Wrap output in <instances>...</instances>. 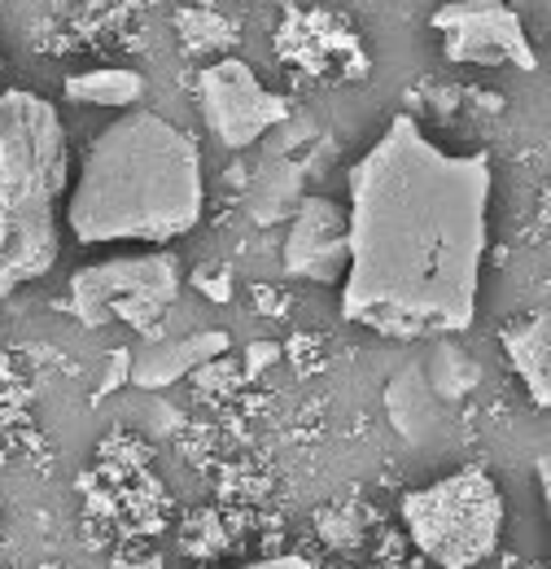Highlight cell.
Listing matches in <instances>:
<instances>
[{
  "label": "cell",
  "mask_w": 551,
  "mask_h": 569,
  "mask_svg": "<svg viewBox=\"0 0 551 569\" xmlns=\"http://www.w3.org/2000/svg\"><path fill=\"white\" fill-rule=\"evenodd\" d=\"M415 548L442 569H473L503 539V496L482 469L451 473L403 499Z\"/></svg>",
  "instance_id": "277c9868"
},
{
  "label": "cell",
  "mask_w": 551,
  "mask_h": 569,
  "mask_svg": "<svg viewBox=\"0 0 551 569\" xmlns=\"http://www.w3.org/2000/svg\"><path fill=\"white\" fill-rule=\"evenodd\" d=\"M345 184V320L381 338L464 333L490 250V153H451L412 114H394Z\"/></svg>",
  "instance_id": "6da1fadb"
},
{
  "label": "cell",
  "mask_w": 551,
  "mask_h": 569,
  "mask_svg": "<svg viewBox=\"0 0 551 569\" xmlns=\"http://www.w3.org/2000/svg\"><path fill=\"white\" fill-rule=\"evenodd\" d=\"M499 342H503V351H508L512 372H517V377H521V386L530 390L534 408H539V412H548L551 408V325H548V311L512 320V325L499 333Z\"/></svg>",
  "instance_id": "30bf717a"
},
{
  "label": "cell",
  "mask_w": 551,
  "mask_h": 569,
  "mask_svg": "<svg viewBox=\"0 0 551 569\" xmlns=\"http://www.w3.org/2000/svg\"><path fill=\"white\" fill-rule=\"evenodd\" d=\"M246 569H311L302 557H276V561H259V566H246Z\"/></svg>",
  "instance_id": "4fadbf2b"
},
{
  "label": "cell",
  "mask_w": 551,
  "mask_h": 569,
  "mask_svg": "<svg viewBox=\"0 0 551 569\" xmlns=\"http://www.w3.org/2000/svg\"><path fill=\"white\" fill-rule=\"evenodd\" d=\"M429 27L442 40V58L455 67H512L521 74L539 71L534 40L521 13L503 0H447L433 9Z\"/></svg>",
  "instance_id": "8992f818"
},
{
  "label": "cell",
  "mask_w": 551,
  "mask_h": 569,
  "mask_svg": "<svg viewBox=\"0 0 551 569\" xmlns=\"http://www.w3.org/2000/svg\"><path fill=\"white\" fill-rule=\"evenodd\" d=\"M207 211L198 141L158 110H123L79 162L62 219L83 246H171Z\"/></svg>",
  "instance_id": "7a4b0ae2"
},
{
  "label": "cell",
  "mask_w": 551,
  "mask_h": 569,
  "mask_svg": "<svg viewBox=\"0 0 551 569\" xmlns=\"http://www.w3.org/2000/svg\"><path fill=\"white\" fill-rule=\"evenodd\" d=\"M385 403H390L394 426L403 429L408 438H420V429L424 426H438V403H433V395H429L420 368H403V372L390 381Z\"/></svg>",
  "instance_id": "7c38bea8"
},
{
  "label": "cell",
  "mask_w": 551,
  "mask_h": 569,
  "mask_svg": "<svg viewBox=\"0 0 551 569\" xmlns=\"http://www.w3.org/2000/svg\"><path fill=\"white\" fill-rule=\"evenodd\" d=\"M198 110L207 132L223 149H246L289 114V101L276 97L241 58H219L198 74Z\"/></svg>",
  "instance_id": "52a82bcc"
},
{
  "label": "cell",
  "mask_w": 551,
  "mask_h": 569,
  "mask_svg": "<svg viewBox=\"0 0 551 569\" xmlns=\"http://www.w3.org/2000/svg\"><path fill=\"white\" fill-rule=\"evenodd\" d=\"M345 263H350L345 207L333 198H307L284 241V272L307 284H342Z\"/></svg>",
  "instance_id": "ba28073f"
},
{
  "label": "cell",
  "mask_w": 551,
  "mask_h": 569,
  "mask_svg": "<svg viewBox=\"0 0 551 569\" xmlns=\"http://www.w3.org/2000/svg\"><path fill=\"white\" fill-rule=\"evenodd\" d=\"M180 298V263L171 254H119L88 263L70 277V311L83 329L123 320L149 333Z\"/></svg>",
  "instance_id": "5b68a950"
},
{
  "label": "cell",
  "mask_w": 551,
  "mask_h": 569,
  "mask_svg": "<svg viewBox=\"0 0 551 569\" xmlns=\"http://www.w3.org/2000/svg\"><path fill=\"white\" fill-rule=\"evenodd\" d=\"M67 101L79 106H97V110H132L144 97V74L132 67H97V71H79L62 83Z\"/></svg>",
  "instance_id": "8fae6325"
},
{
  "label": "cell",
  "mask_w": 551,
  "mask_h": 569,
  "mask_svg": "<svg viewBox=\"0 0 551 569\" xmlns=\"http://www.w3.org/2000/svg\"><path fill=\"white\" fill-rule=\"evenodd\" d=\"M534 469H539V487H543V499L551 496V465H548V451L534 460Z\"/></svg>",
  "instance_id": "5bb4252c"
},
{
  "label": "cell",
  "mask_w": 551,
  "mask_h": 569,
  "mask_svg": "<svg viewBox=\"0 0 551 569\" xmlns=\"http://www.w3.org/2000/svg\"><path fill=\"white\" fill-rule=\"evenodd\" d=\"M223 351H228L223 329H202V333H189L176 342H153L140 356H128V381L137 390H162V386H176L180 377L207 368L210 359H219Z\"/></svg>",
  "instance_id": "9c48e42d"
},
{
  "label": "cell",
  "mask_w": 551,
  "mask_h": 569,
  "mask_svg": "<svg viewBox=\"0 0 551 569\" xmlns=\"http://www.w3.org/2000/svg\"><path fill=\"white\" fill-rule=\"evenodd\" d=\"M70 189L67 123L27 88L0 92V298L53 272Z\"/></svg>",
  "instance_id": "3957f363"
}]
</instances>
